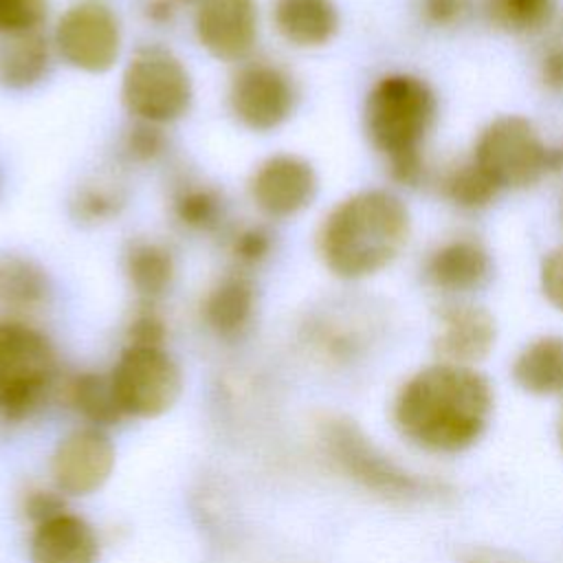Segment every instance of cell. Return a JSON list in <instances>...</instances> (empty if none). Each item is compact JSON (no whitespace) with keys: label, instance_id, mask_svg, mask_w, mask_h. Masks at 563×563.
<instances>
[{"label":"cell","instance_id":"cell-1","mask_svg":"<svg viewBox=\"0 0 563 563\" xmlns=\"http://www.w3.org/2000/svg\"><path fill=\"white\" fill-rule=\"evenodd\" d=\"M493 405L488 380L468 365L440 363L411 376L398 391L400 431L433 451H460L486 427Z\"/></svg>","mask_w":563,"mask_h":563},{"label":"cell","instance_id":"cell-2","mask_svg":"<svg viewBox=\"0 0 563 563\" xmlns=\"http://www.w3.org/2000/svg\"><path fill=\"white\" fill-rule=\"evenodd\" d=\"M409 211L385 189H363L341 200L321 222L317 249L341 279H363L389 266L409 240Z\"/></svg>","mask_w":563,"mask_h":563},{"label":"cell","instance_id":"cell-3","mask_svg":"<svg viewBox=\"0 0 563 563\" xmlns=\"http://www.w3.org/2000/svg\"><path fill=\"white\" fill-rule=\"evenodd\" d=\"M435 95L427 81L394 73L380 77L365 99V132L387 158L420 150L435 119Z\"/></svg>","mask_w":563,"mask_h":563},{"label":"cell","instance_id":"cell-4","mask_svg":"<svg viewBox=\"0 0 563 563\" xmlns=\"http://www.w3.org/2000/svg\"><path fill=\"white\" fill-rule=\"evenodd\" d=\"M57 358L53 343L37 328L0 321V416L24 420L35 413L53 389Z\"/></svg>","mask_w":563,"mask_h":563},{"label":"cell","instance_id":"cell-5","mask_svg":"<svg viewBox=\"0 0 563 563\" xmlns=\"http://www.w3.org/2000/svg\"><path fill=\"white\" fill-rule=\"evenodd\" d=\"M194 86L185 64L167 48L141 46L123 68L121 101L136 121L165 125L191 108Z\"/></svg>","mask_w":563,"mask_h":563},{"label":"cell","instance_id":"cell-6","mask_svg":"<svg viewBox=\"0 0 563 563\" xmlns=\"http://www.w3.org/2000/svg\"><path fill=\"white\" fill-rule=\"evenodd\" d=\"M473 163L484 169L499 189L530 187L543 174L552 172V147L541 141L528 119L506 114L482 130Z\"/></svg>","mask_w":563,"mask_h":563},{"label":"cell","instance_id":"cell-7","mask_svg":"<svg viewBox=\"0 0 563 563\" xmlns=\"http://www.w3.org/2000/svg\"><path fill=\"white\" fill-rule=\"evenodd\" d=\"M117 402L125 418H158L183 391V372L165 347L125 345L110 372Z\"/></svg>","mask_w":563,"mask_h":563},{"label":"cell","instance_id":"cell-8","mask_svg":"<svg viewBox=\"0 0 563 563\" xmlns=\"http://www.w3.org/2000/svg\"><path fill=\"white\" fill-rule=\"evenodd\" d=\"M319 442L332 464L365 486L389 499H409L424 490V484L383 455L367 435L345 418L323 420Z\"/></svg>","mask_w":563,"mask_h":563},{"label":"cell","instance_id":"cell-9","mask_svg":"<svg viewBox=\"0 0 563 563\" xmlns=\"http://www.w3.org/2000/svg\"><path fill=\"white\" fill-rule=\"evenodd\" d=\"M119 15L103 0H77L57 20L53 48L57 57L81 73H108L121 55Z\"/></svg>","mask_w":563,"mask_h":563},{"label":"cell","instance_id":"cell-10","mask_svg":"<svg viewBox=\"0 0 563 563\" xmlns=\"http://www.w3.org/2000/svg\"><path fill=\"white\" fill-rule=\"evenodd\" d=\"M229 110L251 132H273L295 112V79L268 59L244 62L231 77L227 92Z\"/></svg>","mask_w":563,"mask_h":563},{"label":"cell","instance_id":"cell-11","mask_svg":"<svg viewBox=\"0 0 563 563\" xmlns=\"http://www.w3.org/2000/svg\"><path fill=\"white\" fill-rule=\"evenodd\" d=\"M117 449L101 427H79L59 438L51 455V477L62 495L88 497L112 475Z\"/></svg>","mask_w":563,"mask_h":563},{"label":"cell","instance_id":"cell-12","mask_svg":"<svg viewBox=\"0 0 563 563\" xmlns=\"http://www.w3.org/2000/svg\"><path fill=\"white\" fill-rule=\"evenodd\" d=\"M319 178L314 167L288 152L264 158L249 180V196L260 213L284 220L308 209L317 196Z\"/></svg>","mask_w":563,"mask_h":563},{"label":"cell","instance_id":"cell-13","mask_svg":"<svg viewBox=\"0 0 563 563\" xmlns=\"http://www.w3.org/2000/svg\"><path fill=\"white\" fill-rule=\"evenodd\" d=\"M194 33L213 59L244 62L260 37L257 0H200Z\"/></svg>","mask_w":563,"mask_h":563},{"label":"cell","instance_id":"cell-14","mask_svg":"<svg viewBox=\"0 0 563 563\" xmlns=\"http://www.w3.org/2000/svg\"><path fill=\"white\" fill-rule=\"evenodd\" d=\"M497 328L488 310L473 303H453L440 312L435 352L444 363L468 365L484 358L495 345Z\"/></svg>","mask_w":563,"mask_h":563},{"label":"cell","instance_id":"cell-15","mask_svg":"<svg viewBox=\"0 0 563 563\" xmlns=\"http://www.w3.org/2000/svg\"><path fill=\"white\" fill-rule=\"evenodd\" d=\"M31 563H99L92 526L68 510L37 523L29 541Z\"/></svg>","mask_w":563,"mask_h":563},{"label":"cell","instance_id":"cell-16","mask_svg":"<svg viewBox=\"0 0 563 563\" xmlns=\"http://www.w3.org/2000/svg\"><path fill=\"white\" fill-rule=\"evenodd\" d=\"M257 292L253 279L244 271L224 273L202 297L205 325L224 341H233L246 332L255 317Z\"/></svg>","mask_w":563,"mask_h":563},{"label":"cell","instance_id":"cell-17","mask_svg":"<svg viewBox=\"0 0 563 563\" xmlns=\"http://www.w3.org/2000/svg\"><path fill=\"white\" fill-rule=\"evenodd\" d=\"M271 20L277 35L297 48L325 46L339 31V9L332 0H275Z\"/></svg>","mask_w":563,"mask_h":563},{"label":"cell","instance_id":"cell-18","mask_svg":"<svg viewBox=\"0 0 563 563\" xmlns=\"http://www.w3.org/2000/svg\"><path fill=\"white\" fill-rule=\"evenodd\" d=\"M427 279L446 292L479 288L490 275V257L475 240H451L435 249L427 262Z\"/></svg>","mask_w":563,"mask_h":563},{"label":"cell","instance_id":"cell-19","mask_svg":"<svg viewBox=\"0 0 563 563\" xmlns=\"http://www.w3.org/2000/svg\"><path fill=\"white\" fill-rule=\"evenodd\" d=\"M51 68V44L42 31L0 37V86L29 90L37 86Z\"/></svg>","mask_w":563,"mask_h":563},{"label":"cell","instance_id":"cell-20","mask_svg":"<svg viewBox=\"0 0 563 563\" xmlns=\"http://www.w3.org/2000/svg\"><path fill=\"white\" fill-rule=\"evenodd\" d=\"M123 273L132 290L150 303L172 288L176 262L163 242L139 238L132 240L123 253Z\"/></svg>","mask_w":563,"mask_h":563},{"label":"cell","instance_id":"cell-21","mask_svg":"<svg viewBox=\"0 0 563 563\" xmlns=\"http://www.w3.org/2000/svg\"><path fill=\"white\" fill-rule=\"evenodd\" d=\"M51 282L46 271L31 257L0 255V306L7 310H35L46 303Z\"/></svg>","mask_w":563,"mask_h":563},{"label":"cell","instance_id":"cell-22","mask_svg":"<svg viewBox=\"0 0 563 563\" xmlns=\"http://www.w3.org/2000/svg\"><path fill=\"white\" fill-rule=\"evenodd\" d=\"M172 213L183 229L211 233L220 229L227 216V202L218 187L185 178L172 191Z\"/></svg>","mask_w":563,"mask_h":563},{"label":"cell","instance_id":"cell-23","mask_svg":"<svg viewBox=\"0 0 563 563\" xmlns=\"http://www.w3.org/2000/svg\"><path fill=\"white\" fill-rule=\"evenodd\" d=\"M515 380L532 394L563 391V336L532 341L512 365Z\"/></svg>","mask_w":563,"mask_h":563},{"label":"cell","instance_id":"cell-24","mask_svg":"<svg viewBox=\"0 0 563 563\" xmlns=\"http://www.w3.org/2000/svg\"><path fill=\"white\" fill-rule=\"evenodd\" d=\"M66 394L70 407L92 427L106 429L125 418L117 402L110 374L103 376L97 372H81L68 383Z\"/></svg>","mask_w":563,"mask_h":563},{"label":"cell","instance_id":"cell-25","mask_svg":"<svg viewBox=\"0 0 563 563\" xmlns=\"http://www.w3.org/2000/svg\"><path fill=\"white\" fill-rule=\"evenodd\" d=\"M70 205L79 222L99 224L119 216V211L125 205V191L114 180L97 178L81 185Z\"/></svg>","mask_w":563,"mask_h":563},{"label":"cell","instance_id":"cell-26","mask_svg":"<svg viewBox=\"0 0 563 563\" xmlns=\"http://www.w3.org/2000/svg\"><path fill=\"white\" fill-rule=\"evenodd\" d=\"M554 7V0H488V15L508 33H534L552 20Z\"/></svg>","mask_w":563,"mask_h":563},{"label":"cell","instance_id":"cell-27","mask_svg":"<svg viewBox=\"0 0 563 563\" xmlns=\"http://www.w3.org/2000/svg\"><path fill=\"white\" fill-rule=\"evenodd\" d=\"M442 189L453 205L462 209H482L493 202L499 187L475 163H466L446 174Z\"/></svg>","mask_w":563,"mask_h":563},{"label":"cell","instance_id":"cell-28","mask_svg":"<svg viewBox=\"0 0 563 563\" xmlns=\"http://www.w3.org/2000/svg\"><path fill=\"white\" fill-rule=\"evenodd\" d=\"M273 233L262 224H242L229 238V253L240 271L260 266L273 251Z\"/></svg>","mask_w":563,"mask_h":563},{"label":"cell","instance_id":"cell-29","mask_svg":"<svg viewBox=\"0 0 563 563\" xmlns=\"http://www.w3.org/2000/svg\"><path fill=\"white\" fill-rule=\"evenodd\" d=\"M167 147V136L163 125L136 121L125 130L121 150L132 163H154Z\"/></svg>","mask_w":563,"mask_h":563},{"label":"cell","instance_id":"cell-30","mask_svg":"<svg viewBox=\"0 0 563 563\" xmlns=\"http://www.w3.org/2000/svg\"><path fill=\"white\" fill-rule=\"evenodd\" d=\"M48 13V0H0V37L40 31Z\"/></svg>","mask_w":563,"mask_h":563},{"label":"cell","instance_id":"cell-31","mask_svg":"<svg viewBox=\"0 0 563 563\" xmlns=\"http://www.w3.org/2000/svg\"><path fill=\"white\" fill-rule=\"evenodd\" d=\"M165 336H167V325L161 319V314L154 312L150 306L141 308L128 325V345L163 347Z\"/></svg>","mask_w":563,"mask_h":563},{"label":"cell","instance_id":"cell-32","mask_svg":"<svg viewBox=\"0 0 563 563\" xmlns=\"http://www.w3.org/2000/svg\"><path fill=\"white\" fill-rule=\"evenodd\" d=\"M541 288L548 301L563 310V246L550 251L541 264Z\"/></svg>","mask_w":563,"mask_h":563},{"label":"cell","instance_id":"cell-33","mask_svg":"<svg viewBox=\"0 0 563 563\" xmlns=\"http://www.w3.org/2000/svg\"><path fill=\"white\" fill-rule=\"evenodd\" d=\"M387 169L389 176L407 187H416L422 180L424 174V161L420 150L413 152H402V154H394L387 158Z\"/></svg>","mask_w":563,"mask_h":563},{"label":"cell","instance_id":"cell-34","mask_svg":"<svg viewBox=\"0 0 563 563\" xmlns=\"http://www.w3.org/2000/svg\"><path fill=\"white\" fill-rule=\"evenodd\" d=\"M64 510H66L64 497L57 488L55 490H33L24 501V512L35 526L64 512Z\"/></svg>","mask_w":563,"mask_h":563},{"label":"cell","instance_id":"cell-35","mask_svg":"<svg viewBox=\"0 0 563 563\" xmlns=\"http://www.w3.org/2000/svg\"><path fill=\"white\" fill-rule=\"evenodd\" d=\"M422 11L431 24L446 26L460 20L464 11V0H422Z\"/></svg>","mask_w":563,"mask_h":563},{"label":"cell","instance_id":"cell-36","mask_svg":"<svg viewBox=\"0 0 563 563\" xmlns=\"http://www.w3.org/2000/svg\"><path fill=\"white\" fill-rule=\"evenodd\" d=\"M541 79L552 92H563V48H550L543 55Z\"/></svg>","mask_w":563,"mask_h":563},{"label":"cell","instance_id":"cell-37","mask_svg":"<svg viewBox=\"0 0 563 563\" xmlns=\"http://www.w3.org/2000/svg\"><path fill=\"white\" fill-rule=\"evenodd\" d=\"M462 563H523L517 556H510L499 550H486V548H473L462 554Z\"/></svg>","mask_w":563,"mask_h":563},{"label":"cell","instance_id":"cell-38","mask_svg":"<svg viewBox=\"0 0 563 563\" xmlns=\"http://www.w3.org/2000/svg\"><path fill=\"white\" fill-rule=\"evenodd\" d=\"M145 13H147V18H150L152 22H158V24L169 22L172 15H174L172 0H154V2L147 4V11H145Z\"/></svg>","mask_w":563,"mask_h":563},{"label":"cell","instance_id":"cell-39","mask_svg":"<svg viewBox=\"0 0 563 563\" xmlns=\"http://www.w3.org/2000/svg\"><path fill=\"white\" fill-rule=\"evenodd\" d=\"M561 444H563V420H561Z\"/></svg>","mask_w":563,"mask_h":563},{"label":"cell","instance_id":"cell-40","mask_svg":"<svg viewBox=\"0 0 563 563\" xmlns=\"http://www.w3.org/2000/svg\"><path fill=\"white\" fill-rule=\"evenodd\" d=\"M172 2H194V0H172ZM200 2V0H198Z\"/></svg>","mask_w":563,"mask_h":563}]
</instances>
